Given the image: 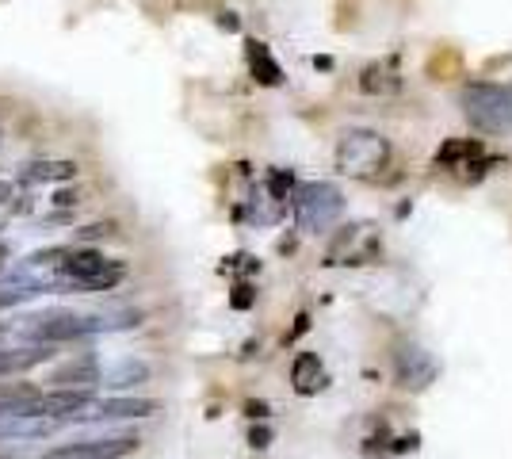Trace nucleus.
I'll return each instance as SVG.
<instances>
[{
	"label": "nucleus",
	"instance_id": "7ed1b4c3",
	"mask_svg": "<svg viewBox=\"0 0 512 459\" xmlns=\"http://www.w3.org/2000/svg\"><path fill=\"white\" fill-rule=\"evenodd\" d=\"M390 161V142L379 131L367 127H348L337 138V169L356 180H375Z\"/></svg>",
	"mask_w": 512,
	"mask_h": 459
},
{
	"label": "nucleus",
	"instance_id": "f3484780",
	"mask_svg": "<svg viewBox=\"0 0 512 459\" xmlns=\"http://www.w3.org/2000/svg\"><path fill=\"white\" fill-rule=\"evenodd\" d=\"M73 176H77L73 161H35V165L23 169L27 184H39V180H73Z\"/></svg>",
	"mask_w": 512,
	"mask_h": 459
},
{
	"label": "nucleus",
	"instance_id": "f257e3e1",
	"mask_svg": "<svg viewBox=\"0 0 512 459\" xmlns=\"http://www.w3.org/2000/svg\"><path fill=\"white\" fill-rule=\"evenodd\" d=\"M138 326V314H77V310H43L35 318H27L23 333L35 341V345H62V341H77L88 333H100V329H123Z\"/></svg>",
	"mask_w": 512,
	"mask_h": 459
},
{
	"label": "nucleus",
	"instance_id": "9d476101",
	"mask_svg": "<svg viewBox=\"0 0 512 459\" xmlns=\"http://www.w3.org/2000/svg\"><path fill=\"white\" fill-rule=\"evenodd\" d=\"M50 383H54V391H92L100 383V360L92 352H85V356L62 364L58 372L50 375Z\"/></svg>",
	"mask_w": 512,
	"mask_h": 459
},
{
	"label": "nucleus",
	"instance_id": "a211bd4d",
	"mask_svg": "<svg viewBox=\"0 0 512 459\" xmlns=\"http://www.w3.org/2000/svg\"><path fill=\"white\" fill-rule=\"evenodd\" d=\"M54 203H58V207H69V203H77V196H69V192H58V196H54Z\"/></svg>",
	"mask_w": 512,
	"mask_h": 459
},
{
	"label": "nucleus",
	"instance_id": "0eeeda50",
	"mask_svg": "<svg viewBox=\"0 0 512 459\" xmlns=\"http://www.w3.org/2000/svg\"><path fill=\"white\" fill-rule=\"evenodd\" d=\"M134 448H138V437H130V433H107V437H85V440L58 444L43 459H123Z\"/></svg>",
	"mask_w": 512,
	"mask_h": 459
},
{
	"label": "nucleus",
	"instance_id": "39448f33",
	"mask_svg": "<svg viewBox=\"0 0 512 459\" xmlns=\"http://www.w3.org/2000/svg\"><path fill=\"white\" fill-rule=\"evenodd\" d=\"M127 276V268L119 261H107L104 253L96 249H69V257L58 264V284H65L69 291H111Z\"/></svg>",
	"mask_w": 512,
	"mask_h": 459
},
{
	"label": "nucleus",
	"instance_id": "ddd939ff",
	"mask_svg": "<svg viewBox=\"0 0 512 459\" xmlns=\"http://www.w3.org/2000/svg\"><path fill=\"white\" fill-rule=\"evenodd\" d=\"M150 379V368L142 364V360H123V364H115L111 372H104V383L107 391H127V387H138V383H146Z\"/></svg>",
	"mask_w": 512,
	"mask_h": 459
},
{
	"label": "nucleus",
	"instance_id": "dca6fc26",
	"mask_svg": "<svg viewBox=\"0 0 512 459\" xmlns=\"http://www.w3.org/2000/svg\"><path fill=\"white\" fill-rule=\"evenodd\" d=\"M249 69H253V77L260 81V85H279L283 81V69H279V62L272 58V50L264 43H249Z\"/></svg>",
	"mask_w": 512,
	"mask_h": 459
},
{
	"label": "nucleus",
	"instance_id": "aec40b11",
	"mask_svg": "<svg viewBox=\"0 0 512 459\" xmlns=\"http://www.w3.org/2000/svg\"><path fill=\"white\" fill-rule=\"evenodd\" d=\"M0 459H12V456H0Z\"/></svg>",
	"mask_w": 512,
	"mask_h": 459
},
{
	"label": "nucleus",
	"instance_id": "4468645a",
	"mask_svg": "<svg viewBox=\"0 0 512 459\" xmlns=\"http://www.w3.org/2000/svg\"><path fill=\"white\" fill-rule=\"evenodd\" d=\"M398 85H402V77H398V62H394V58L367 66L360 77L363 92H398Z\"/></svg>",
	"mask_w": 512,
	"mask_h": 459
},
{
	"label": "nucleus",
	"instance_id": "6ab92c4d",
	"mask_svg": "<svg viewBox=\"0 0 512 459\" xmlns=\"http://www.w3.org/2000/svg\"><path fill=\"white\" fill-rule=\"evenodd\" d=\"M4 199H12V184H4V180H0V203H4Z\"/></svg>",
	"mask_w": 512,
	"mask_h": 459
},
{
	"label": "nucleus",
	"instance_id": "6e6552de",
	"mask_svg": "<svg viewBox=\"0 0 512 459\" xmlns=\"http://www.w3.org/2000/svg\"><path fill=\"white\" fill-rule=\"evenodd\" d=\"M436 375H440V364H436L432 352L421 349V345H413V341L398 345V352H394V379H398L406 391H425V387L436 383Z\"/></svg>",
	"mask_w": 512,
	"mask_h": 459
},
{
	"label": "nucleus",
	"instance_id": "2eb2a0df",
	"mask_svg": "<svg viewBox=\"0 0 512 459\" xmlns=\"http://www.w3.org/2000/svg\"><path fill=\"white\" fill-rule=\"evenodd\" d=\"M478 157H482V142H448L436 153V165L440 169H474Z\"/></svg>",
	"mask_w": 512,
	"mask_h": 459
},
{
	"label": "nucleus",
	"instance_id": "9b49d317",
	"mask_svg": "<svg viewBox=\"0 0 512 459\" xmlns=\"http://www.w3.org/2000/svg\"><path fill=\"white\" fill-rule=\"evenodd\" d=\"M291 383L299 394H318L325 387V364L318 352H299L291 364Z\"/></svg>",
	"mask_w": 512,
	"mask_h": 459
},
{
	"label": "nucleus",
	"instance_id": "20e7f679",
	"mask_svg": "<svg viewBox=\"0 0 512 459\" xmlns=\"http://www.w3.org/2000/svg\"><path fill=\"white\" fill-rule=\"evenodd\" d=\"M291 211H295V222L306 234H325L333 230L344 215V192L329 180H310V184H299V192L291 199Z\"/></svg>",
	"mask_w": 512,
	"mask_h": 459
},
{
	"label": "nucleus",
	"instance_id": "423d86ee",
	"mask_svg": "<svg viewBox=\"0 0 512 459\" xmlns=\"http://www.w3.org/2000/svg\"><path fill=\"white\" fill-rule=\"evenodd\" d=\"M375 257H379L375 222H348L333 234L329 249H325V264H371Z\"/></svg>",
	"mask_w": 512,
	"mask_h": 459
},
{
	"label": "nucleus",
	"instance_id": "f03ea898",
	"mask_svg": "<svg viewBox=\"0 0 512 459\" xmlns=\"http://www.w3.org/2000/svg\"><path fill=\"white\" fill-rule=\"evenodd\" d=\"M459 108L478 134H509L512 131V85L497 81H470L459 92Z\"/></svg>",
	"mask_w": 512,
	"mask_h": 459
},
{
	"label": "nucleus",
	"instance_id": "1a4fd4ad",
	"mask_svg": "<svg viewBox=\"0 0 512 459\" xmlns=\"http://www.w3.org/2000/svg\"><path fill=\"white\" fill-rule=\"evenodd\" d=\"M157 414V402L153 398H100V402H88L85 410L77 414V421H127V417H150Z\"/></svg>",
	"mask_w": 512,
	"mask_h": 459
},
{
	"label": "nucleus",
	"instance_id": "f8f14e48",
	"mask_svg": "<svg viewBox=\"0 0 512 459\" xmlns=\"http://www.w3.org/2000/svg\"><path fill=\"white\" fill-rule=\"evenodd\" d=\"M54 352L50 345H27V349H0V379L4 375H20V372H31L35 364H43L50 360Z\"/></svg>",
	"mask_w": 512,
	"mask_h": 459
}]
</instances>
